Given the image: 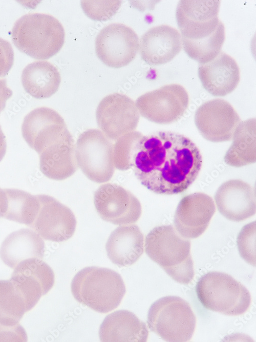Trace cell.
I'll list each match as a JSON object with an SVG mask.
<instances>
[{"label": "cell", "instance_id": "cell-1", "mask_svg": "<svg viewBox=\"0 0 256 342\" xmlns=\"http://www.w3.org/2000/svg\"><path fill=\"white\" fill-rule=\"evenodd\" d=\"M202 157L188 137L162 131L143 136L131 161V168L147 189L158 194L182 193L197 179Z\"/></svg>", "mask_w": 256, "mask_h": 342}, {"label": "cell", "instance_id": "cell-2", "mask_svg": "<svg viewBox=\"0 0 256 342\" xmlns=\"http://www.w3.org/2000/svg\"><path fill=\"white\" fill-rule=\"evenodd\" d=\"M220 1L181 0L176 17L186 53L199 64L207 63L221 51L225 27L218 18Z\"/></svg>", "mask_w": 256, "mask_h": 342}, {"label": "cell", "instance_id": "cell-3", "mask_svg": "<svg viewBox=\"0 0 256 342\" xmlns=\"http://www.w3.org/2000/svg\"><path fill=\"white\" fill-rule=\"evenodd\" d=\"M145 251L175 281L187 285L194 275L190 242L172 225L158 226L146 236Z\"/></svg>", "mask_w": 256, "mask_h": 342}, {"label": "cell", "instance_id": "cell-4", "mask_svg": "<svg viewBox=\"0 0 256 342\" xmlns=\"http://www.w3.org/2000/svg\"><path fill=\"white\" fill-rule=\"evenodd\" d=\"M15 46L37 59H47L58 52L65 37L63 27L54 16L45 13L24 15L14 23L11 32Z\"/></svg>", "mask_w": 256, "mask_h": 342}, {"label": "cell", "instance_id": "cell-5", "mask_svg": "<svg viewBox=\"0 0 256 342\" xmlns=\"http://www.w3.org/2000/svg\"><path fill=\"white\" fill-rule=\"evenodd\" d=\"M71 290L78 302L102 313L116 309L125 293L124 281L118 273L94 266L79 271L72 280Z\"/></svg>", "mask_w": 256, "mask_h": 342}, {"label": "cell", "instance_id": "cell-6", "mask_svg": "<svg viewBox=\"0 0 256 342\" xmlns=\"http://www.w3.org/2000/svg\"><path fill=\"white\" fill-rule=\"evenodd\" d=\"M196 292L205 308L226 315L245 313L251 302L247 289L231 275L221 272L203 274L196 284Z\"/></svg>", "mask_w": 256, "mask_h": 342}, {"label": "cell", "instance_id": "cell-7", "mask_svg": "<svg viewBox=\"0 0 256 342\" xmlns=\"http://www.w3.org/2000/svg\"><path fill=\"white\" fill-rule=\"evenodd\" d=\"M197 318L189 304L177 296H166L150 307L147 323L148 328L163 340L189 341L194 334Z\"/></svg>", "mask_w": 256, "mask_h": 342}, {"label": "cell", "instance_id": "cell-8", "mask_svg": "<svg viewBox=\"0 0 256 342\" xmlns=\"http://www.w3.org/2000/svg\"><path fill=\"white\" fill-rule=\"evenodd\" d=\"M114 145L100 130L90 129L78 136L75 154L78 168L91 180L101 184L112 177Z\"/></svg>", "mask_w": 256, "mask_h": 342}, {"label": "cell", "instance_id": "cell-9", "mask_svg": "<svg viewBox=\"0 0 256 342\" xmlns=\"http://www.w3.org/2000/svg\"><path fill=\"white\" fill-rule=\"evenodd\" d=\"M136 105L140 115L159 124L178 121L189 105V96L181 85L172 84L147 92L137 98Z\"/></svg>", "mask_w": 256, "mask_h": 342}, {"label": "cell", "instance_id": "cell-10", "mask_svg": "<svg viewBox=\"0 0 256 342\" xmlns=\"http://www.w3.org/2000/svg\"><path fill=\"white\" fill-rule=\"evenodd\" d=\"M98 57L107 66L119 68L129 65L139 51V39L130 27L112 23L103 28L95 39Z\"/></svg>", "mask_w": 256, "mask_h": 342}, {"label": "cell", "instance_id": "cell-11", "mask_svg": "<svg viewBox=\"0 0 256 342\" xmlns=\"http://www.w3.org/2000/svg\"><path fill=\"white\" fill-rule=\"evenodd\" d=\"M96 118L101 131L109 139L116 140L136 130L140 115L133 99L125 94L114 93L100 102Z\"/></svg>", "mask_w": 256, "mask_h": 342}, {"label": "cell", "instance_id": "cell-12", "mask_svg": "<svg viewBox=\"0 0 256 342\" xmlns=\"http://www.w3.org/2000/svg\"><path fill=\"white\" fill-rule=\"evenodd\" d=\"M22 133L28 145L38 154L48 147L73 138L61 116L46 107L37 108L25 117Z\"/></svg>", "mask_w": 256, "mask_h": 342}, {"label": "cell", "instance_id": "cell-13", "mask_svg": "<svg viewBox=\"0 0 256 342\" xmlns=\"http://www.w3.org/2000/svg\"><path fill=\"white\" fill-rule=\"evenodd\" d=\"M94 203L100 217L116 225L134 224L140 218L142 213L137 198L116 184L101 185L94 193Z\"/></svg>", "mask_w": 256, "mask_h": 342}, {"label": "cell", "instance_id": "cell-14", "mask_svg": "<svg viewBox=\"0 0 256 342\" xmlns=\"http://www.w3.org/2000/svg\"><path fill=\"white\" fill-rule=\"evenodd\" d=\"M194 119L201 135L214 143L231 140L241 122L233 107L221 98L211 99L202 104L196 110Z\"/></svg>", "mask_w": 256, "mask_h": 342}, {"label": "cell", "instance_id": "cell-15", "mask_svg": "<svg viewBox=\"0 0 256 342\" xmlns=\"http://www.w3.org/2000/svg\"><path fill=\"white\" fill-rule=\"evenodd\" d=\"M37 196L39 207L30 227L46 240L61 243L70 239L77 223L73 212L52 196L44 194Z\"/></svg>", "mask_w": 256, "mask_h": 342}, {"label": "cell", "instance_id": "cell-16", "mask_svg": "<svg viewBox=\"0 0 256 342\" xmlns=\"http://www.w3.org/2000/svg\"><path fill=\"white\" fill-rule=\"evenodd\" d=\"M215 212L214 202L208 195L197 192L186 195L177 207L175 228L186 238H196L206 230Z\"/></svg>", "mask_w": 256, "mask_h": 342}, {"label": "cell", "instance_id": "cell-17", "mask_svg": "<svg viewBox=\"0 0 256 342\" xmlns=\"http://www.w3.org/2000/svg\"><path fill=\"white\" fill-rule=\"evenodd\" d=\"M14 269L10 279L23 294L29 311L53 287L54 272L42 259L37 258L26 259Z\"/></svg>", "mask_w": 256, "mask_h": 342}, {"label": "cell", "instance_id": "cell-18", "mask_svg": "<svg viewBox=\"0 0 256 342\" xmlns=\"http://www.w3.org/2000/svg\"><path fill=\"white\" fill-rule=\"evenodd\" d=\"M219 212L227 219L241 222L255 213L254 189L240 179H230L223 183L215 195Z\"/></svg>", "mask_w": 256, "mask_h": 342}, {"label": "cell", "instance_id": "cell-19", "mask_svg": "<svg viewBox=\"0 0 256 342\" xmlns=\"http://www.w3.org/2000/svg\"><path fill=\"white\" fill-rule=\"evenodd\" d=\"M181 36L175 28L161 25L148 29L139 40L141 58L151 66L171 61L181 50Z\"/></svg>", "mask_w": 256, "mask_h": 342}, {"label": "cell", "instance_id": "cell-20", "mask_svg": "<svg viewBox=\"0 0 256 342\" xmlns=\"http://www.w3.org/2000/svg\"><path fill=\"white\" fill-rule=\"evenodd\" d=\"M198 76L203 88L215 96H224L232 92L240 79L236 61L222 51L211 61L199 64Z\"/></svg>", "mask_w": 256, "mask_h": 342}, {"label": "cell", "instance_id": "cell-21", "mask_svg": "<svg viewBox=\"0 0 256 342\" xmlns=\"http://www.w3.org/2000/svg\"><path fill=\"white\" fill-rule=\"evenodd\" d=\"M105 249L113 264L119 267L131 266L143 253V235L136 225L119 226L111 233Z\"/></svg>", "mask_w": 256, "mask_h": 342}, {"label": "cell", "instance_id": "cell-22", "mask_svg": "<svg viewBox=\"0 0 256 342\" xmlns=\"http://www.w3.org/2000/svg\"><path fill=\"white\" fill-rule=\"evenodd\" d=\"M103 342H145L148 336L146 324L133 313L117 310L107 315L99 330Z\"/></svg>", "mask_w": 256, "mask_h": 342}, {"label": "cell", "instance_id": "cell-23", "mask_svg": "<svg viewBox=\"0 0 256 342\" xmlns=\"http://www.w3.org/2000/svg\"><path fill=\"white\" fill-rule=\"evenodd\" d=\"M45 249L42 238L35 231L22 229L11 233L4 240L0 257L6 265L14 269L26 259H42Z\"/></svg>", "mask_w": 256, "mask_h": 342}, {"label": "cell", "instance_id": "cell-24", "mask_svg": "<svg viewBox=\"0 0 256 342\" xmlns=\"http://www.w3.org/2000/svg\"><path fill=\"white\" fill-rule=\"evenodd\" d=\"M39 155L41 172L51 179H66L78 168L73 138L48 147Z\"/></svg>", "mask_w": 256, "mask_h": 342}, {"label": "cell", "instance_id": "cell-25", "mask_svg": "<svg viewBox=\"0 0 256 342\" xmlns=\"http://www.w3.org/2000/svg\"><path fill=\"white\" fill-rule=\"evenodd\" d=\"M22 84L25 90L37 99L48 98L55 93L61 82L57 68L46 61H36L23 69Z\"/></svg>", "mask_w": 256, "mask_h": 342}, {"label": "cell", "instance_id": "cell-26", "mask_svg": "<svg viewBox=\"0 0 256 342\" xmlns=\"http://www.w3.org/2000/svg\"><path fill=\"white\" fill-rule=\"evenodd\" d=\"M255 118L241 122L236 128L232 143L224 157L231 167H241L255 162Z\"/></svg>", "mask_w": 256, "mask_h": 342}, {"label": "cell", "instance_id": "cell-27", "mask_svg": "<svg viewBox=\"0 0 256 342\" xmlns=\"http://www.w3.org/2000/svg\"><path fill=\"white\" fill-rule=\"evenodd\" d=\"M4 191L6 198L3 217L30 227L39 207L37 195L15 189H5Z\"/></svg>", "mask_w": 256, "mask_h": 342}, {"label": "cell", "instance_id": "cell-28", "mask_svg": "<svg viewBox=\"0 0 256 342\" xmlns=\"http://www.w3.org/2000/svg\"><path fill=\"white\" fill-rule=\"evenodd\" d=\"M27 308L20 291L9 280H0V324L14 326L19 324Z\"/></svg>", "mask_w": 256, "mask_h": 342}, {"label": "cell", "instance_id": "cell-29", "mask_svg": "<svg viewBox=\"0 0 256 342\" xmlns=\"http://www.w3.org/2000/svg\"><path fill=\"white\" fill-rule=\"evenodd\" d=\"M143 135L134 131L116 140L113 146V159L115 168L125 171L131 169V161L138 143Z\"/></svg>", "mask_w": 256, "mask_h": 342}, {"label": "cell", "instance_id": "cell-30", "mask_svg": "<svg viewBox=\"0 0 256 342\" xmlns=\"http://www.w3.org/2000/svg\"><path fill=\"white\" fill-rule=\"evenodd\" d=\"M81 6L84 13L91 19L106 21L117 12L121 1H81Z\"/></svg>", "mask_w": 256, "mask_h": 342}, {"label": "cell", "instance_id": "cell-31", "mask_svg": "<svg viewBox=\"0 0 256 342\" xmlns=\"http://www.w3.org/2000/svg\"><path fill=\"white\" fill-rule=\"evenodd\" d=\"M255 221L245 225L237 237V245L242 258L255 266Z\"/></svg>", "mask_w": 256, "mask_h": 342}, {"label": "cell", "instance_id": "cell-32", "mask_svg": "<svg viewBox=\"0 0 256 342\" xmlns=\"http://www.w3.org/2000/svg\"><path fill=\"white\" fill-rule=\"evenodd\" d=\"M14 62V52L11 44L0 37V77L6 76Z\"/></svg>", "mask_w": 256, "mask_h": 342}, {"label": "cell", "instance_id": "cell-33", "mask_svg": "<svg viewBox=\"0 0 256 342\" xmlns=\"http://www.w3.org/2000/svg\"><path fill=\"white\" fill-rule=\"evenodd\" d=\"M27 340V333L19 324L14 326L0 324V341L25 342Z\"/></svg>", "mask_w": 256, "mask_h": 342}, {"label": "cell", "instance_id": "cell-34", "mask_svg": "<svg viewBox=\"0 0 256 342\" xmlns=\"http://www.w3.org/2000/svg\"><path fill=\"white\" fill-rule=\"evenodd\" d=\"M12 91L8 87L5 79H0V113L5 107L7 100L12 95Z\"/></svg>", "mask_w": 256, "mask_h": 342}, {"label": "cell", "instance_id": "cell-35", "mask_svg": "<svg viewBox=\"0 0 256 342\" xmlns=\"http://www.w3.org/2000/svg\"><path fill=\"white\" fill-rule=\"evenodd\" d=\"M6 137L0 126V162L2 160L6 154Z\"/></svg>", "mask_w": 256, "mask_h": 342}, {"label": "cell", "instance_id": "cell-36", "mask_svg": "<svg viewBox=\"0 0 256 342\" xmlns=\"http://www.w3.org/2000/svg\"><path fill=\"white\" fill-rule=\"evenodd\" d=\"M3 195V189L0 188V218L1 214L2 202Z\"/></svg>", "mask_w": 256, "mask_h": 342}]
</instances>
